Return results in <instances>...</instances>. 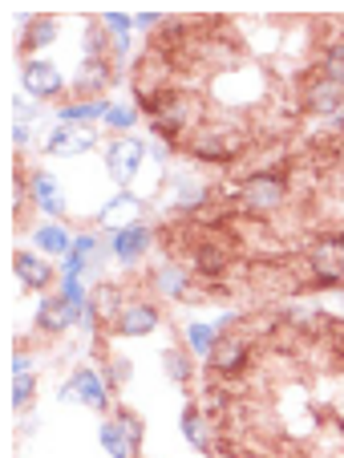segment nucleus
I'll use <instances>...</instances> for the list:
<instances>
[{"mask_svg":"<svg viewBox=\"0 0 344 458\" xmlns=\"http://www.w3.org/2000/svg\"><path fill=\"white\" fill-rule=\"evenodd\" d=\"M288 195H292V179L284 166H259L231 187V208L251 219H272L288 208Z\"/></svg>","mask_w":344,"mask_h":458,"instance_id":"obj_1","label":"nucleus"},{"mask_svg":"<svg viewBox=\"0 0 344 458\" xmlns=\"http://www.w3.org/2000/svg\"><path fill=\"white\" fill-rule=\"evenodd\" d=\"M195 163H211V166H235L239 155L248 150V139H243L239 130H223V126H203L195 130L187 142H182Z\"/></svg>","mask_w":344,"mask_h":458,"instance_id":"obj_2","label":"nucleus"},{"mask_svg":"<svg viewBox=\"0 0 344 458\" xmlns=\"http://www.w3.org/2000/svg\"><path fill=\"white\" fill-rule=\"evenodd\" d=\"M312 288H344V232H324L308 243L304 256Z\"/></svg>","mask_w":344,"mask_h":458,"instance_id":"obj_3","label":"nucleus"},{"mask_svg":"<svg viewBox=\"0 0 344 458\" xmlns=\"http://www.w3.org/2000/svg\"><path fill=\"white\" fill-rule=\"evenodd\" d=\"M223 232H215V227H206V232H198V240L190 243V256H187V268L195 280H203V284H215L219 276H223L227 268H231V251L235 243L219 240Z\"/></svg>","mask_w":344,"mask_h":458,"instance_id":"obj_4","label":"nucleus"},{"mask_svg":"<svg viewBox=\"0 0 344 458\" xmlns=\"http://www.w3.org/2000/svg\"><path fill=\"white\" fill-rule=\"evenodd\" d=\"M147 158H150L147 139L118 134V139H110V147H105V174L118 182V191H130L138 182V174H142V166H147Z\"/></svg>","mask_w":344,"mask_h":458,"instance_id":"obj_5","label":"nucleus"},{"mask_svg":"<svg viewBox=\"0 0 344 458\" xmlns=\"http://www.w3.org/2000/svg\"><path fill=\"white\" fill-rule=\"evenodd\" d=\"M251 365V333H223L219 345L206 357V369L215 377H239Z\"/></svg>","mask_w":344,"mask_h":458,"instance_id":"obj_6","label":"nucleus"},{"mask_svg":"<svg viewBox=\"0 0 344 458\" xmlns=\"http://www.w3.org/2000/svg\"><path fill=\"white\" fill-rule=\"evenodd\" d=\"M21 86H25V94L33 98V102H57V98L65 94V78H61V70L49 57L21 61Z\"/></svg>","mask_w":344,"mask_h":458,"instance_id":"obj_7","label":"nucleus"},{"mask_svg":"<svg viewBox=\"0 0 344 458\" xmlns=\"http://www.w3.org/2000/svg\"><path fill=\"white\" fill-rule=\"evenodd\" d=\"M166 182H171L174 216H203V211L211 208V187H206V179H198L195 171H171Z\"/></svg>","mask_w":344,"mask_h":458,"instance_id":"obj_8","label":"nucleus"},{"mask_svg":"<svg viewBox=\"0 0 344 458\" xmlns=\"http://www.w3.org/2000/svg\"><path fill=\"white\" fill-rule=\"evenodd\" d=\"M300 110L304 114H324V118H336L344 110V86H336L332 78H324L320 70H312L300 86Z\"/></svg>","mask_w":344,"mask_h":458,"instance_id":"obj_9","label":"nucleus"},{"mask_svg":"<svg viewBox=\"0 0 344 458\" xmlns=\"http://www.w3.org/2000/svg\"><path fill=\"white\" fill-rule=\"evenodd\" d=\"M81 312H86V309L69 304L61 293H49V296H41V301H37L33 325H37V333H45V337H65L73 325H81Z\"/></svg>","mask_w":344,"mask_h":458,"instance_id":"obj_10","label":"nucleus"},{"mask_svg":"<svg viewBox=\"0 0 344 458\" xmlns=\"http://www.w3.org/2000/svg\"><path fill=\"white\" fill-rule=\"evenodd\" d=\"M13 276L21 280V288H25V293H41V296H49L53 280H57V268H53L49 256H41V251H25V248H17V251H13Z\"/></svg>","mask_w":344,"mask_h":458,"instance_id":"obj_11","label":"nucleus"},{"mask_svg":"<svg viewBox=\"0 0 344 458\" xmlns=\"http://www.w3.org/2000/svg\"><path fill=\"white\" fill-rule=\"evenodd\" d=\"M113 86V61L110 57H86L73 73V102H97Z\"/></svg>","mask_w":344,"mask_h":458,"instance_id":"obj_12","label":"nucleus"},{"mask_svg":"<svg viewBox=\"0 0 344 458\" xmlns=\"http://www.w3.org/2000/svg\"><path fill=\"white\" fill-rule=\"evenodd\" d=\"M155 227L150 224H134V227H122V232L110 235V251L113 259H118L122 268H134V264H142V256H150V248H155Z\"/></svg>","mask_w":344,"mask_h":458,"instance_id":"obj_13","label":"nucleus"},{"mask_svg":"<svg viewBox=\"0 0 344 458\" xmlns=\"http://www.w3.org/2000/svg\"><path fill=\"white\" fill-rule=\"evenodd\" d=\"M97 147V134L89 126H53L41 139V150L49 158H78Z\"/></svg>","mask_w":344,"mask_h":458,"instance_id":"obj_14","label":"nucleus"},{"mask_svg":"<svg viewBox=\"0 0 344 458\" xmlns=\"http://www.w3.org/2000/svg\"><path fill=\"white\" fill-rule=\"evenodd\" d=\"M158 325H163V309H158L155 301H130L126 312H122L118 320H113L110 337H150V333H158Z\"/></svg>","mask_w":344,"mask_h":458,"instance_id":"obj_15","label":"nucleus"},{"mask_svg":"<svg viewBox=\"0 0 344 458\" xmlns=\"http://www.w3.org/2000/svg\"><path fill=\"white\" fill-rule=\"evenodd\" d=\"M29 191H33V208L41 211V216H49L53 224L69 216V199H65V191H61V182L53 171H45V166L29 171Z\"/></svg>","mask_w":344,"mask_h":458,"instance_id":"obj_16","label":"nucleus"},{"mask_svg":"<svg viewBox=\"0 0 344 458\" xmlns=\"http://www.w3.org/2000/svg\"><path fill=\"white\" fill-rule=\"evenodd\" d=\"M142 216H147V199H138L134 191H118L113 199L102 203V211H97V224L110 227V232H122V227L142 224Z\"/></svg>","mask_w":344,"mask_h":458,"instance_id":"obj_17","label":"nucleus"},{"mask_svg":"<svg viewBox=\"0 0 344 458\" xmlns=\"http://www.w3.org/2000/svg\"><path fill=\"white\" fill-rule=\"evenodd\" d=\"M182 438H187L190 450H198V454H219V430H215V422L203 414L198 402H190V406L182 410Z\"/></svg>","mask_w":344,"mask_h":458,"instance_id":"obj_18","label":"nucleus"},{"mask_svg":"<svg viewBox=\"0 0 344 458\" xmlns=\"http://www.w3.org/2000/svg\"><path fill=\"white\" fill-rule=\"evenodd\" d=\"M69 386L78 389V402H86V406L97 410V414H110L113 398H110V386H105V377L97 369H89V365H78V369L69 373Z\"/></svg>","mask_w":344,"mask_h":458,"instance_id":"obj_19","label":"nucleus"},{"mask_svg":"<svg viewBox=\"0 0 344 458\" xmlns=\"http://www.w3.org/2000/svg\"><path fill=\"white\" fill-rule=\"evenodd\" d=\"M126 288L113 284V280H102V284H94V293H89V312H94L97 320H102V329L110 333L113 320L126 312Z\"/></svg>","mask_w":344,"mask_h":458,"instance_id":"obj_20","label":"nucleus"},{"mask_svg":"<svg viewBox=\"0 0 344 458\" xmlns=\"http://www.w3.org/2000/svg\"><path fill=\"white\" fill-rule=\"evenodd\" d=\"M150 280H155V293L163 296V301H190V288H195V276H190V268L174 264V259L158 264Z\"/></svg>","mask_w":344,"mask_h":458,"instance_id":"obj_21","label":"nucleus"},{"mask_svg":"<svg viewBox=\"0 0 344 458\" xmlns=\"http://www.w3.org/2000/svg\"><path fill=\"white\" fill-rule=\"evenodd\" d=\"M33 243H37V251L41 256H61L65 259L69 251H73V243H78V235L69 232L65 224H37V232H33Z\"/></svg>","mask_w":344,"mask_h":458,"instance_id":"obj_22","label":"nucleus"},{"mask_svg":"<svg viewBox=\"0 0 344 458\" xmlns=\"http://www.w3.org/2000/svg\"><path fill=\"white\" fill-rule=\"evenodd\" d=\"M61 33V21L57 17H33L29 21V29L21 33V53H25V61L33 57L37 49H45V45H53Z\"/></svg>","mask_w":344,"mask_h":458,"instance_id":"obj_23","label":"nucleus"},{"mask_svg":"<svg viewBox=\"0 0 344 458\" xmlns=\"http://www.w3.org/2000/svg\"><path fill=\"white\" fill-rule=\"evenodd\" d=\"M163 373L174 381V386H190V381H195V373H198L195 353H190V349H179V345L163 349Z\"/></svg>","mask_w":344,"mask_h":458,"instance_id":"obj_24","label":"nucleus"},{"mask_svg":"<svg viewBox=\"0 0 344 458\" xmlns=\"http://www.w3.org/2000/svg\"><path fill=\"white\" fill-rule=\"evenodd\" d=\"M105 110H110V102L105 98H97V102H73V106H61L57 122L61 126H86V122H105Z\"/></svg>","mask_w":344,"mask_h":458,"instance_id":"obj_25","label":"nucleus"},{"mask_svg":"<svg viewBox=\"0 0 344 458\" xmlns=\"http://www.w3.org/2000/svg\"><path fill=\"white\" fill-rule=\"evenodd\" d=\"M97 442H102V450L110 458H138V450L130 446V438H126V430H122L113 418H105L102 426H97Z\"/></svg>","mask_w":344,"mask_h":458,"instance_id":"obj_26","label":"nucleus"},{"mask_svg":"<svg viewBox=\"0 0 344 458\" xmlns=\"http://www.w3.org/2000/svg\"><path fill=\"white\" fill-rule=\"evenodd\" d=\"M219 337H223V333L215 329V325H206V320H195V325H187V349L195 357H211V349L219 345Z\"/></svg>","mask_w":344,"mask_h":458,"instance_id":"obj_27","label":"nucleus"},{"mask_svg":"<svg viewBox=\"0 0 344 458\" xmlns=\"http://www.w3.org/2000/svg\"><path fill=\"white\" fill-rule=\"evenodd\" d=\"M198 406H203V414L211 418V422H219V418L231 414V394H227L223 386H203V394H198Z\"/></svg>","mask_w":344,"mask_h":458,"instance_id":"obj_28","label":"nucleus"},{"mask_svg":"<svg viewBox=\"0 0 344 458\" xmlns=\"http://www.w3.org/2000/svg\"><path fill=\"white\" fill-rule=\"evenodd\" d=\"M102 29L113 37V53H118V57H126V53H130V33H134V21L122 17V13H105Z\"/></svg>","mask_w":344,"mask_h":458,"instance_id":"obj_29","label":"nucleus"},{"mask_svg":"<svg viewBox=\"0 0 344 458\" xmlns=\"http://www.w3.org/2000/svg\"><path fill=\"white\" fill-rule=\"evenodd\" d=\"M324 78H332L336 86H344V41H328L320 49V65H316Z\"/></svg>","mask_w":344,"mask_h":458,"instance_id":"obj_30","label":"nucleus"},{"mask_svg":"<svg viewBox=\"0 0 344 458\" xmlns=\"http://www.w3.org/2000/svg\"><path fill=\"white\" fill-rule=\"evenodd\" d=\"M110 418L122 426V430H126L130 446H134L138 454H142V438H147V422H142V418H138L130 406H113V414H110Z\"/></svg>","mask_w":344,"mask_h":458,"instance_id":"obj_31","label":"nucleus"},{"mask_svg":"<svg viewBox=\"0 0 344 458\" xmlns=\"http://www.w3.org/2000/svg\"><path fill=\"white\" fill-rule=\"evenodd\" d=\"M138 106H126V102H110V110H105V126L118 130V134H130V130L138 126Z\"/></svg>","mask_w":344,"mask_h":458,"instance_id":"obj_32","label":"nucleus"},{"mask_svg":"<svg viewBox=\"0 0 344 458\" xmlns=\"http://www.w3.org/2000/svg\"><path fill=\"white\" fill-rule=\"evenodd\" d=\"M33 394H37V377H33V373H25V377H13L9 406L13 410H29V406H33Z\"/></svg>","mask_w":344,"mask_h":458,"instance_id":"obj_33","label":"nucleus"},{"mask_svg":"<svg viewBox=\"0 0 344 458\" xmlns=\"http://www.w3.org/2000/svg\"><path fill=\"white\" fill-rule=\"evenodd\" d=\"M130 373H134V369H130V361H126V357H105V365H102V377H105V386H110V389H118V386H126V381H130Z\"/></svg>","mask_w":344,"mask_h":458,"instance_id":"obj_34","label":"nucleus"},{"mask_svg":"<svg viewBox=\"0 0 344 458\" xmlns=\"http://www.w3.org/2000/svg\"><path fill=\"white\" fill-rule=\"evenodd\" d=\"M89 293H94V288L81 284V276H61V296H65L69 304H78V309H86V304H89Z\"/></svg>","mask_w":344,"mask_h":458,"instance_id":"obj_35","label":"nucleus"},{"mask_svg":"<svg viewBox=\"0 0 344 458\" xmlns=\"http://www.w3.org/2000/svg\"><path fill=\"white\" fill-rule=\"evenodd\" d=\"M86 272H94V264H89L81 251H69L65 264H61V276H86Z\"/></svg>","mask_w":344,"mask_h":458,"instance_id":"obj_36","label":"nucleus"},{"mask_svg":"<svg viewBox=\"0 0 344 458\" xmlns=\"http://www.w3.org/2000/svg\"><path fill=\"white\" fill-rule=\"evenodd\" d=\"M9 106H13V122H25V126H29V122H33V118H37V114H41V110H37V106H33V102H29V98H21V94H17V98H13V102H9Z\"/></svg>","mask_w":344,"mask_h":458,"instance_id":"obj_37","label":"nucleus"},{"mask_svg":"<svg viewBox=\"0 0 344 458\" xmlns=\"http://www.w3.org/2000/svg\"><path fill=\"white\" fill-rule=\"evenodd\" d=\"M13 377H25V373H33V361H29L25 349H13V361H9Z\"/></svg>","mask_w":344,"mask_h":458,"instance_id":"obj_38","label":"nucleus"},{"mask_svg":"<svg viewBox=\"0 0 344 458\" xmlns=\"http://www.w3.org/2000/svg\"><path fill=\"white\" fill-rule=\"evenodd\" d=\"M166 17H158V13H142V17H134V29L138 33H150V29H163Z\"/></svg>","mask_w":344,"mask_h":458,"instance_id":"obj_39","label":"nucleus"},{"mask_svg":"<svg viewBox=\"0 0 344 458\" xmlns=\"http://www.w3.org/2000/svg\"><path fill=\"white\" fill-rule=\"evenodd\" d=\"M9 139H13V150H25L29 147V126H25V122H13Z\"/></svg>","mask_w":344,"mask_h":458,"instance_id":"obj_40","label":"nucleus"},{"mask_svg":"<svg viewBox=\"0 0 344 458\" xmlns=\"http://www.w3.org/2000/svg\"><path fill=\"white\" fill-rule=\"evenodd\" d=\"M227 458H251V454H227Z\"/></svg>","mask_w":344,"mask_h":458,"instance_id":"obj_41","label":"nucleus"}]
</instances>
